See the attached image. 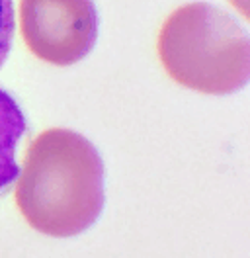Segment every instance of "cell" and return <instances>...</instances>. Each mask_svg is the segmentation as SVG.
<instances>
[{
    "label": "cell",
    "mask_w": 250,
    "mask_h": 258,
    "mask_svg": "<svg viewBox=\"0 0 250 258\" xmlns=\"http://www.w3.org/2000/svg\"><path fill=\"white\" fill-rule=\"evenodd\" d=\"M158 57L172 81L203 94H233L250 77V39L209 2L176 8L158 33Z\"/></svg>",
    "instance_id": "7a4b0ae2"
},
{
    "label": "cell",
    "mask_w": 250,
    "mask_h": 258,
    "mask_svg": "<svg viewBox=\"0 0 250 258\" xmlns=\"http://www.w3.org/2000/svg\"><path fill=\"white\" fill-rule=\"evenodd\" d=\"M14 37V4L12 0H0V67L4 64Z\"/></svg>",
    "instance_id": "5b68a950"
},
{
    "label": "cell",
    "mask_w": 250,
    "mask_h": 258,
    "mask_svg": "<svg viewBox=\"0 0 250 258\" xmlns=\"http://www.w3.org/2000/svg\"><path fill=\"white\" fill-rule=\"evenodd\" d=\"M20 32L31 53L57 67L82 61L98 39L92 0H22Z\"/></svg>",
    "instance_id": "3957f363"
},
{
    "label": "cell",
    "mask_w": 250,
    "mask_h": 258,
    "mask_svg": "<svg viewBox=\"0 0 250 258\" xmlns=\"http://www.w3.org/2000/svg\"><path fill=\"white\" fill-rule=\"evenodd\" d=\"M26 133V115L20 104L0 88V194L20 176L18 145Z\"/></svg>",
    "instance_id": "277c9868"
},
{
    "label": "cell",
    "mask_w": 250,
    "mask_h": 258,
    "mask_svg": "<svg viewBox=\"0 0 250 258\" xmlns=\"http://www.w3.org/2000/svg\"><path fill=\"white\" fill-rule=\"evenodd\" d=\"M16 184V206L31 229L75 237L104 210V162L98 149L73 129L39 133L28 149Z\"/></svg>",
    "instance_id": "6da1fadb"
}]
</instances>
